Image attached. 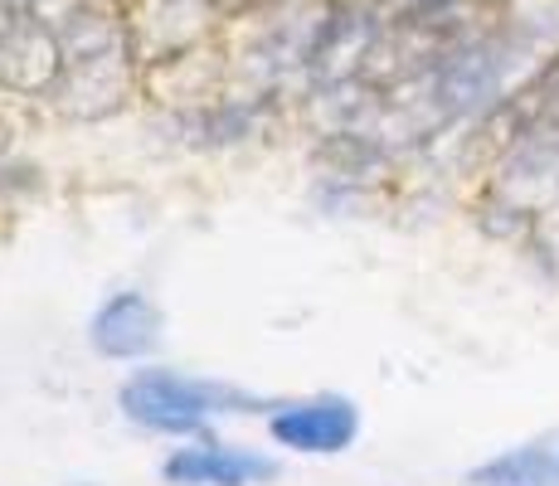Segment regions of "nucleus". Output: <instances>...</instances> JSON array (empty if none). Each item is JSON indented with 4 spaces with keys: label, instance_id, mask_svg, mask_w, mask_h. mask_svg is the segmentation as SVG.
<instances>
[{
    "label": "nucleus",
    "instance_id": "nucleus-4",
    "mask_svg": "<svg viewBox=\"0 0 559 486\" xmlns=\"http://www.w3.org/2000/svg\"><path fill=\"white\" fill-rule=\"evenodd\" d=\"M160 307L146 292H117L107 297L98 311H93L88 341L93 351L107 355V360H142L160 345Z\"/></svg>",
    "mask_w": 559,
    "mask_h": 486
},
{
    "label": "nucleus",
    "instance_id": "nucleus-1",
    "mask_svg": "<svg viewBox=\"0 0 559 486\" xmlns=\"http://www.w3.org/2000/svg\"><path fill=\"white\" fill-rule=\"evenodd\" d=\"M122 414L132 424L152 428L170 438H210L214 414H258L263 399L239 384L224 380H200V375H176V370H136L117 394Z\"/></svg>",
    "mask_w": 559,
    "mask_h": 486
},
{
    "label": "nucleus",
    "instance_id": "nucleus-3",
    "mask_svg": "<svg viewBox=\"0 0 559 486\" xmlns=\"http://www.w3.org/2000/svg\"><path fill=\"white\" fill-rule=\"evenodd\" d=\"M204 25H210L204 0H142L127 39H132V54L142 63H170L186 49H195Z\"/></svg>",
    "mask_w": 559,
    "mask_h": 486
},
{
    "label": "nucleus",
    "instance_id": "nucleus-7",
    "mask_svg": "<svg viewBox=\"0 0 559 486\" xmlns=\"http://www.w3.org/2000/svg\"><path fill=\"white\" fill-rule=\"evenodd\" d=\"M428 5H438V0H370V10H374V15H384L390 25H394V20L418 15V10H428Z\"/></svg>",
    "mask_w": 559,
    "mask_h": 486
},
{
    "label": "nucleus",
    "instance_id": "nucleus-6",
    "mask_svg": "<svg viewBox=\"0 0 559 486\" xmlns=\"http://www.w3.org/2000/svg\"><path fill=\"white\" fill-rule=\"evenodd\" d=\"M472 486H559V428L472 467Z\"/></svg>",
    "mask_w": 559,
    "mask_h": 486
},
{
    "label": "nucleus",
    "instance_id": "nucleus-5",
    "mask_svg": "<svg viewBox=\"0 0 559 486\" xmlns=\"http://www.w3.org/2000/svg\"><path fill=\"white\" fill-rule=\"evenodd\" d=\"M166 482L176 486H253L277 477V462L249 448H224L214 438H200V448H176L166 458Z\"/></svg>",
    "mask_w": 559,
    "mask_h": 486
},
{
    "label": "nucleus",
    "instance_id": "nucleus-2",
    "mask_svg": "<svg viewBox=\"0 0 559 486\" xmlns=\"http://www.w3.org/2000/svg\"><path fill=\"white\" fill-rule=\"evenodd\" d=\"M267 434L277 448L311 452V458H331L346 452L360 434V408L346 394H317V399H297V404H277L267 414Z\"/></svg>",
    "mask_w": 559,
    "mask_h": 486
}]
</instances>
